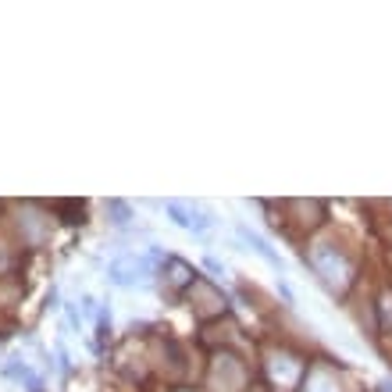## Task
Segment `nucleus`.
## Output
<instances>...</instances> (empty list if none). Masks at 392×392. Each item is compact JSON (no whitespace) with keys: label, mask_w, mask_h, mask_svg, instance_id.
<instances>
[{"label":"nucleus","mask_w":392,"mask_h":392,"mask_svg":"<svg viewBox=\"0 0 392 392\" xmlns=\"http://www.w3.org/2000/svg\"><path fill=\"white\" fill-rule=\"evenodd\" d=\"M303 260H310L317 282H321L328 292H339V296H342V292L356 282V264H353V257H346V250L335 246V243H317V246H310V253H303Z\"/></svg>","instance_id":"nucleus-1"},{"label":"nucleus","mask_w":392,"mask_h":392,"mask_svg":"<svg viewBox=\"0 0 392 392\" xmlns=\"http://www.w3.org/2000/svg\"><path fill=\"white\" fill-rule=\"evenodd\" d=\"M307 360L292 349H267L264 356V374H267V392H300Z\"/></svg>","instance_id":"nucleus-2"},{"label":"nucleus","mask_w":392,"mask_h":392,"mask_svg":"<svg viewBox=\"0 0 392 392\" xmlns=\"http://www.w3.org/2000/svg\"><path fill=\"white\" fill-rule=\"evenodd\" d=\"M300 392H346V374L332 364H310Z\"/></svg>","instance_id":"nucleus-3"},{"label":"nucleus","mask_w":392,"mask_h":392,"mask_svg":"<svg viewBox=\"0 0 392 392\" xmlns=\"http://www.w3.org/2000/svg\"><path fill=\"white\" fill-rule=\"evenodd\" d=\"M235 235H239V239H243V243H246V246H250V250L257 253V257H264V260H267V264H271V267H275L278 275L285 271V260H282V257H278V253L271 250V243H267V239H264L260 232H253L250 225H243V221H239V225H235Z\"/></svg>","instance_id":"nucleus-4"},{"label":"nucleus","mask_w":392,"mask_h":392,"mask_svg":"<svg viewBox=\"0 0 392 392\" xmlns=\"http://www.w3.org/2000/svg\"><path fill=\"white\" fill-rule=\"evenodd\" d=\"M196 278H200V275H196V267H193V264H186L182 257H171V260H168L164 285H168L175 296H186V292H189V285H193Z\"/></svg>","instance_id":"nucleus-5"},{"label":"nucleus","mask_w":392,"mask_h":392,"mask_svg":"<svg viewBox=\"0 0 392 392\" xmlns=\"http://www.w3.org/2000/svg\"><path fill=\"white\" fill-rule=\"evenodd\" d=\"M33 211H36V207L29 203V207H26V218H18V225L26 221V243L36 246V243H43V239L51 235V218H40V214H33Z\"/></svg>","instance_id":"nucleus-6"},{"label":"nucleus","mask_w":392,"mask_h":392,"mask_svg":"<svg viewBox=\"0 0 392 392\" xmlns=\"http://www.w3.org/2000/svg\"><path fill=\"white\" fill-rule=\"evenodd\" d=\"M104 211H107V221L115 225V228H129V221H132V207L125 203V200H107L104 203Z\"/></svg>","instance_id":"nucleus-7"},{"label":"nucleus","mask_w":392,"mask_h":392,"mask_svg":"<svg viewBox=\"0 0 392 392\" xmlns=\"http://www.w3.org/2000/svg\"><path fill=\"white\" fill-rule=\"evenodd\" d=\"M164 211L171 214V221H175L179 228H193V207H186V203H179V200H168Z\"/></svg>","instance_id":"nucleus-8"},{"label":"nucleus","mask_w":392,"mask_h":392,"mask_svg":"<svg viewBox=\"0 0 392 392\" xmlns=\"http://www.w3.org/2000/svg\"><path fill=\"white\" fill-rule=\"evenodd\" d=\"M54 211H68L65 225H83L86 221V203H75V200H58Z\"/></svg>","instance_id":"nucleus-9"},{"label":"nucleus","mask_w":392,"mask_h":392,"mask_svg":"<svg viewBox=\"0 0 392 392\" xmlns=\"http://www.w3.org/2000/svg\"><path fill=\"white\" fill-rule=\"evenodd\" d=\"M65 314H68V324L72 328H83V310L75 303H65Z\"/></svg>","instance_id":"nucleus-10"},{"label":"nucleus","mask_w":392,"mask_h":392,"mask_svg":"<svg viewBox=\"0 0 392 392\" xmlns=\"http://www.w3.org/2000/svg\"><path fill=\"white\" fill-rule=\"evenodd\" d=\"M203 267H207L214 278H225V264H221V260H214V257H203Z\"/></svg>","instance_id":"nucleus-11"},{"label":"nucleus","mask_w":392,"mask_h":392,"mask_svg":"<svg viewBox=\"0 0 392 392\" xmlns=\"http://www.w3.org/2000/svg\"><path fill=\"white\" fill-rule=\"evenodd\" d=\"M83 317H100V307L93 296H83Z\"/></svg>","instance_id":"nucleus-12"},{"label":"nucleus","mask_w":392,"mask_h":392,"mask_svg":"<svg viewBox=\"0 0 392 392\" xmlns=\"http://www.w3.org/2000/svg\"><path fill=\"white\" fill-rule=\"evenodd\" d=\"M278 292H282V300H285V307H292V303H296V296H292V289H289L285 282H278Z\"/></svg>","instance_id":"nucleus-13"},{"label":"nucleus","mask_w":392,"mask_h":392,"mask_svg":"<svg viewBox=\"0 0 392 392\" xmlns=\"http://www.w3.org/2000/svg\"><path fill=\"white\" fill-rule=\"evenodd\" d=\"M47 307H51V310H54V307H61V303H58V289H51V292H47Z\"/></svg>","instance_id":"nucleus-14"},{"label":"nucleus","mask_w":392,"mask_h":392,"mask_svg":"<svg viewBox=\"0 0 392 392\" xmlns=\"http://www.w3.org/2000/svg\"><path fill=\"white\" fill-rule=\"evenodd\" d=\"M378 392H392V381L385 378V381H378Z\"/></svg>","instance_id":"nucleus-15"},{"label":"nucleus","mask_w":392,"mask_h":392,"mask_svg":"<svg viewBox=\"0 0 392 392\" xmlns=\"http://www.w3.org/2000/svg\"><path fill=\"white\" fill-rule=\"evenodd\" d=\"M179 392H193V388H179Z\"/></svg>","instance_id":"nucleus-16"}]
</instances>
